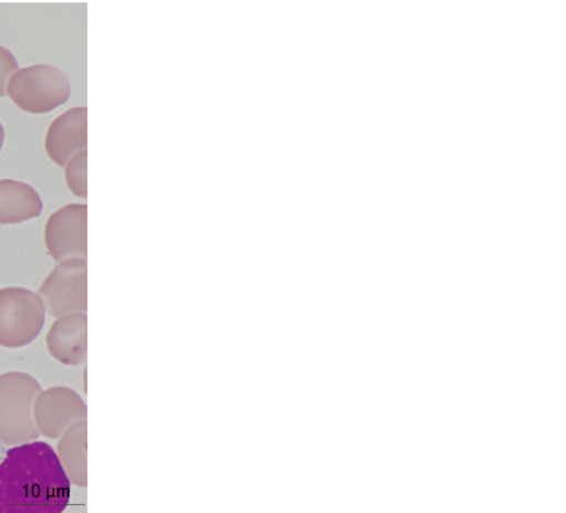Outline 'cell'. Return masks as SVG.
<instances>
[{
    "label": "cell",
    "instance_id": "1",
    "mask_svg": "<svg viewBox=\"0 0 566 513\" xmlns=\"http://www.w3.org/2000/svg\"><path fill=\"white\" fill-rule=\"evenodd\" d=\"M71 482L56 452L43 441L9 449L0 463V513H60Z\"/></svg>",
    "mask_w": 566,
    "mask_h": 513
},
{
    "label": "cell",
    "instance_id": "2",
    "mask_svg": "<svg viewBox=\"0 0 566 513\" xmlns=\"http://www.w3.org/2000/svg\"><path fill=\"white\" fill-rule=\"evenodd\" d=\"M41 390L39 383L22 371L0 375V441L19 444L39 437L33 419V404Z\"/></svg>",
    "mask_w": 566,
    "mask_h": 513
},
{
    "label": "cell",
    "instance_id": "3",
    "mask_svg": "<svg viewBox=\"0 0 566 513\" xmlns=\"http://www.w3.org/2000/svg\"><path fill=\"white\" fill-rule=\"evenodd\" d=\"M6 94L22 111L43 114L64 104L71 95L66 75L49 64L18 69L9 78Z\"/></svg>",
    "mask_w": 566,
    "mask_h": 513
},
{
    "label": "cell",
    "instance_id": "4",
    "mask_svg": "<svg viewBox=\"0 0 566 513\" xmlns=\"http://www.w3.org/2000/svg\"><path fill=\"white\" fill-rule=\"evenodd\" d=\"M45 310L40 296L24 287L0 289V345L22 347L41 332Z\"/></svg>",
    "mask_w": 566,
    "mask_h": 513
},
{
    "label": "cell",
    "instance_id": "5",
    "mask_svg": "<svg viewBox=\"0 0 566 513\" xmlns=\"http://www.w3.org/2000/svg\"><path fill=\"white\" fill-rule=\"evenodd\" d=\"M86 260H67L60 262L44 279L38 290L45 312L59 317L71 313H85L86 299Z\"/></svg>",
    "mask_w": 566,
    "mask_h": 513
},
{
    "label": "cell",
    "instance_id": "6",
    "mask_svg": "<svg viewBox=\"0 0 566 513\" xmlns=\"http://www.w3.org/2000/svg\"><path fill=\"white\" fill-rule=\"evenodd\" d=\"M86 219L87 207L80 203H67L50 214L44 242L54 261L86 260Z\"/></svg>",
    "mask_w": 566,
    "mask_h": 513
},
{
    "label": "cell",
    "instance_id": "7",
    "mask_svg": "<svg viewBox=\"0 0 566 513\" xmlns=\"http://www.w3.org/2000/svg\"><path fill=\"white\" fill-rule=\"evenodd\" d=\"M86 413L83 399L64 386L40 390L33 404L36 429L49 439H59L72 425L86 420Z\"/></svg>",
    "mask_w": 566,
    "mask_h": 513
},
{
    "label": "cell",
    "instance_id": "8",
    "mask_svg": "<svg viewBox=\"0 0 566 513\" xmlns=\"http://www.w3.org/2000/svg\"><path fill=\"white\" fill-rule=\"evenodd\" d=\"M87 109L72 107L55 117L45 134L44 148L49 158L60 167L77 153L86 150Z\"/></svg>",
    "mask_w": 566,
    "mask_h": 513
},
{
    "label": "cell",
    "instance_id": "9",
    "mask_svg": "<svg viewBox=\"0 0 566 513\" xmlns=\"http://www.w3.org/2000/svg\"><path fill=\"white\" fill-rule=\"evenodd\" d=\"M50 355L63 365L76 366L86 360L87 317L85 313H71L56 317L46 337Z\"/></svg>",
    "mask_w": 566,
    "mask_h": 513
},
{
    "label": "cell",
    "instance_id": "10",
    "mask_svg": "<svg viewBox=\"0 0 566 513\" xmlns=\"http://www.w3.org/2000/svg\"><path fill=\"white\" fill-rule=\"evenodd\" d=\"M42 207V200L32 186L0 179V224H14L35 218Z\"/></svg>",
    "mask_w": 566,
    "mask_h": 513
},
{
    "label": "cell",
    "instance_id": "11",
    "mask_svg": "<svg viewBox=\"0 0 566 513\" xmlns=\"http://www.w3.org/2000/svg\"><path fill=\"white\" fill-rule=\"evenodd\" d=\"M86 420L67 428L56 443V456L71 483L86 486Z\"/></svg>",
    "mask_w": 566,
    "mask_h": 513
},
{
    "label": "cell",
    "instance_id": "12",
    "mask_svg": "<svg viewBox=\"0 0 566 513\" xmlns=\"http://www.w3.org/2000/svg\"><path fill=\"white\" fill-rule=\"evenodd\" d=\"M86 163L87 153L83 150L75 154L64 166L65 182L69 190L74 196L83 199L87 195Z\"/></svg>",
    "mask_w": 566,
    "mask_h": 513
},
{
    "label": "cell",
    "instance_id": "13",
    "mask_svg": "<svg viewBox=\"0 0 566 513\" xmlns=\"http://www.w3.org/2000/svg\"><path fill=\"white\" fill-rule=\"evenodd\" d=\"M19 69L18 61L12 52L0 45V96H4L11 75Z\"/></svg>",
    "mask_w": 566,
    "mask_h": 513
},
{
    "label": "cell",
    "instance_id": "14",
    "mask_svg": "<svg viewBox=\"0 0 566 513\" xmlns=\"http://www.w3.org/2000/svg\"><path fill=\"white\" fill-rule=\"evenodd\" d=\"M3 140H4V130H3V127L0 123V150L2 148V145H3Z\"/></svg>",
    "mask_w": 566,
    "mask_h": 513
}]
</instances>
